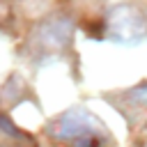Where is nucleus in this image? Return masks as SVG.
Listing matches in <instances>:
<instances>
[{
	"mask_svg": "<svg viewBox=\"0 0 147 147\" xmlns=\"http://www.w3.org/2000/svg\"><path fill=\"white\" fill-rule=\"evenodd\" d=\"M0 147H34V140L21 131L5 113H0Z\"/></svg>",
	"mask_w": 147,
	"mask_h": 147,
	"instance_id": "4",
	"label": "nucleus"
},
{
	"mask_svg": "<svg viewBox=\"0 0 147 147\" xmlns=\"http://www.w3.org/2000/svg\"><path fill=\"white\" fill-rule=\"evenodd\" d=\"M71 37H74V23L67 16H51L32 30L28 39V51L32 53L34 60L55 57L71 44Z\"/></svg>",
	"mask_w": 147,
	"mask_h": 147,
	"instance_id": "3",
	"label": "nucleus"
},
{
	"mask_svg": "<svg viewBox=\"0 0 147 147\" xmlns=\"http://www.w3.org/2000/svg\"><path fill=\"white\" fill-rule=\"evenodd\" d=\"M46 133L51 140L67 147H110L106 124L85 108H69L48 122Z\"/></svg>",
	"mask_w": 147,
	"mask_h": 147,
	"instance_id": "1",
	"label": "nucleus"
},
{
	"mask_svg": "<svg viewBox=\"0 0 147 147\" xmlns=\"http://www.w3.org/2000/svg\"><path fill=\"white\" fill-rule=\"evenodd\" d=\"M106 37L122 46H138L147 39V16L133 2H119L108 9L103 18Z\"/></svg>",
	"mask_w": 147,
	"mask_h": 147,
	"instance_id": "2",
	"label": "nucleus"
},
{
	"mask_svg": "<svg viewBox=\"0 0 147 147\" xmlns=\"http://www.w3.org/2000/svg\"><path fill=\"white\" fill-rule=\"evenodd\" d=\"M129 96H131L133 101H138L140 106H147V85H140V87H133Z\"/></svg>",
	"mask_w": 147,
	"mask_h": 147,
	"instance_id": "5",
	"label": "nucleus"
}]
</instances>
